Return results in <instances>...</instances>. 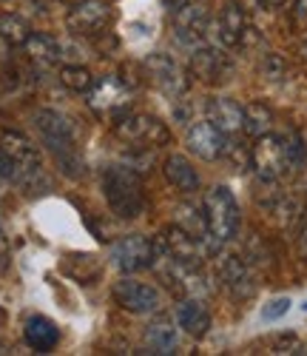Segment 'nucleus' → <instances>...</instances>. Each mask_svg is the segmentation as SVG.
Masks as SVG:
<instances>
[{
    "label": "nucleus",
    "mask_w": 307,
    "mask_h": 356,
    "mask_svg": "<svg viewBox=\"0 0 307 356\" xmlns=\"http://www.w3.org/2000/svg\"><path fill=\"white\" fill-rule=\"evenodd\" d=\"M23 51H26V57L32 60L35 66H40V69H49V66H54L60 57V43L51 38V35H43V32H32L28 35V40L23 43Z\"/></svg>",
    "instance_id": "21"
},
{
    "label": "nucleus",
    "mask_w": 307,
    "mask_h": 356,
    "mask_svg": "<svg viewBox=\"0 0 307 356\" xmlns=\"http://www.w3.org/2000/svg\"><path fill=\"white\" fill-rule=\"evenodd\" d=\"M290 296H276V300H270L265 308H262V319L265 322H276V319H282L288 311H290Z\"/></svg>",
    "instance_id": "31"
},
{
    "label": "nucleus",
    "mask_w": 307,
    "mask_h": 356,
    "mask_svg": "<svg viewBox=\"0 0 307 356\" xmlns=\"http://www.w3.org/2000/svg\"><path fill=\"white\" fill-rule=\"evenodd\" d=\"M23 337H26V345L28 348H35L40 353H49L51 348H57L60 342V328L49 319V316H28L26 319V328H23Z\"/></svg>",
    "instance_id": "19"
},
{
    "label": "nucleus",
    "mask_w": 307,
    "mask_h": 356,
    "mask_svg": "<svg viewBox=\"0 0 307 356\" xmlns=\"http://www.w3.org/2000/svg\"><path fill=\"white\" fill-rule=\"evenodd\" d=\"M108 20H111V6L108 3H103V0H83V3L72 6L69 17H66V26L74 35L88 38V35H100L108 26Z\"/></svg>",
    "instance_id": "12"
},
{
    "label": "nucleus",
    "mask_w": 307,
    "mask_h": 356,
    "mask_svg": "<svg viewBox=\"0 0 307 356\" xmlns=\"http://www.w3.org/2000/svg\"><path fill=\"white\" fill-rule=\"evenodd\" d=\"M222 157H228L236 168H248L251 165V148L248 145H242V143H236V140H225V152H222Z\"/></svg>",
    "instance_id": "30"
},
{
    "label": "nucleus",
    "mask_w": 307,
    "mask_h": 356,
    "mask_svg": "<svg viewBox=\"0 0 307 356\" xmlns=\"http://www.w3.org/2000/svg\"><path fill=\"white\" fill-rule=\"evenodd\" d=\"M208 29H210V12L205 3H185L174 9V38L188 46L197 49L208 40Z\"/></svg>",
    "instance_id": "9"
},
{
    "label": "nucleus",
    "mask_w": 307,
    "mask_h": 356,
    "mask_svg": "<svg viewBox=\"0 0 307 356\" xmlns=\"http://www.w3.org/2000/svg\"><path fill=\"white\" fill-rule=\"evenodd\" d=\"M251 168L262 186H276L290 171L282 134H262L251 145Z\"/></svg>",
    "instance_id": "5"
},
{
    "label": "nucleus",
    "mask_w": 307,
    "mask_h": 356,
    "mask_svg": "<svg viewBox=\"0 0 307 356\" xmlns=\"http://www.w3.org/2000/svg\"><path fill=\"white\" fill-rule=\"evenodd\" d=\"M213 32H217L219 46L225 49H239L244 40V32H248V12H244L239 3H231L219 12L217 23H213Z\"/></svg>",
    "instance_id": "16"
},
{
    "label": "nucleus",
    "mask_w": 307,
    "mask_h": 356,
    "mask_svg": "<svg viewBox=\"0 0 307 356\" xmlns=\"http://www.w3.org/2000/svg\"><path fill=\"white\" fill-rule=\"evenodd\" d=\"M111 296H114V302L122 311H128V314H154V311H160V305H163L160 291L154 285H148V282L131 280V274L126 280L114 282Z\"/></svg>",
    "instance_id": "8"
},
{
    "label": "nucleus",
    "mask_w": 307,
    "mask_h": 356,
    "mask_svg": "<svg viewBox=\"0 0 307 356\" xmlns=\"http://www.w3.org/2000/svg\"><path fill=\"white\" fill-rule=\"evenodd\" d=\"M219 282L236 296V300H248V296L256 293L254 265L242 254H222L219 257Z\"/></svg>",
    "instance_id": "11"
},
{
    "label": "nucleus",
    "mask_w": 307,
    "mask_h": 356,
    "mask_svg": "<svg viewBox=\"0 0 307 356\" xmlns=\"http://www.w3.org/2000/svg\"><path fill=\"white\" fill-rule=\"evenodd\" d=\"M60 83H63L69 92H77V95H85V92H91V88L97 86L94 74H91L85 66H77V63L60 69Z\"/></svg>",
    "instance_id": "26"
},
{
    "label": "nucleus",
    "mask_w": 307,
    "mask_h": 356,
    "mask_svg": "<svg viewBox=\"0 0 307 356\" xmlns=\"http://www.w3.org/2000/svg\"><path fill=\"white\" fill-rule=\"evenodd\" d=\"M0 152H3L12 163V183L35 191L43 183V157L38 145L20 131H6L0 137Z\"/></svg>",
    "instance_id": "4"
},
{
    "label": "nucleus",
    "mask_w": 307,
    "mask_h": 356,
    "mask_svg": "<svg viewBox=\"0 0 307 356\" xmlns=\"http://www.w3.org/2000/svg\"><path fill=\"white\" fill-rule=\"evenodd\" d=\"M205 117L217 126L225 137H233L242 131V123H244V108L233 100V97H213L205 108Z\"/></svg>",
    "instance_id": "17"
},
{
    "label": "nucleus",
    "mask_w": 307,
    "mask_h": 356,
    "mask_svg": "<svg viewBox=\"0 0 307 356\" xmlns=\"http://www.w3.org/2000/svg\"><path fill=\"white\" fill-rule=\"evenodd\" d=\"M299 353H307V345H304V348H301V350H299Z\"/></svg>",
    "instance_id": "41"
},
{
    "label": "nucleus",
    "mask_w": 307,
    "mask_h": 356,
    "mask_svg": "<svg viewBox=\"0 0 307 356\" xmlns=\"http://www.w3.org/2000/svg\"><path fill=\"white\" fill-rule=\"evenodd\" d=\"M9 186V180H3V177H0V194H3V188Z\"/></svg>",
    "instance_id": "38"
},
{
    "label": "nucleus",
    "mask_w": 307,
    "mask_h": 356,
    "mask_svg": "<svg viewBox=\"0 0 307 356\" xmlns=\"http://www.w3.org/2000/svg\"><path fill=\"white\" fill-rule=\"evenodd\" d=\"M163 243H154L142 234L122 236L111 245V265L122 274H137L145 268H154V262L160 257Z\"/></svg>",
    "instance_id": "7"
},
{
    "label": "nucleus",
    "mask_w": 307,
    "mask_h": 356,
    "mask_svg": "<svg viewBox=\"0 0 307 356\" xmlns=\"http://www.w3.org/2000/svg\"><path fill=\"white\" fill-rule=\"evenodd\" d=\"M202 209L208 220V234L202 245L208 254H219V248L231 243L239 231V202L228 186H213L202 200Z\"/></svg>",
    "instance_id": "2"
},
{
    "label": "nucleus",
    "mask_w": 307,
    "mask_h": 356,
    "mask_svg": "<svg viewBox=\"0 0 307 356\" xmlns=\"http://www.w3.org/2000/svg\"><path fill=\"white\" fill-rule=\"evenodd\" d=\"M185 145H188V152L194 157L210 163V160H219L222 157V152H225V134L205 117V120H194L188 126Z\"/></svg>",
    "instance_id": "13"
},
{
    "label": "nucleus",
    "mask_w": 307,
    "mask_h": 356,
    "mask_svg": "<svg viewBox=\"0 0 307 356\" xmlns=\"http://www.w3.org/2000/svg\"><path fill=\"white\" fill-rule=\"evenodd\" d=\"M32 123L43 140V145L54 154L60 171L72 180H80V177L88 171L80 148H77V137H74V126L69 123V117H63L54 108H38L32 114Z\"/></svg>",
    "instance_id": "1"
},
{
    "label": "nucleus",
    "mask_w": 307,
    "mask_h": 356,
    "mask_svg": "<svg viewBox=\"0 0 307 356\" xmlns=\"http://www.w3.org/2000/svg\"><path fill=\"white\" fill-rule=\"evenodd\" d=\"M176 325L188 337L202 339L210 331V311L205 308L202 300H197V296H185V300L176 305Z\"/></svg>",
    "instance_id": "18"
},
{
    "label": "nucleus",
    "mask_w": 307,
    "mask_h": 356,
    "mask_svg": "<svg viewBox=\"0 0 307 356\" xmlns=\"http://www.w3.org/2000/svg\"><path fill=\"white\" fill-rule=\"evenodd\" d=\"M145 345L151 348V353H176L179 348V331L171 319H154L145 328Z\"/></svg>",
    "instance_id": "22"
},
{
    "label": "nucleus",
    "mask_w": 307,
    "mask_h": 356,
    "mask_svg": "<svg viewBox=\"0 0 307 356\" xmlns=\"http://www.w3.org/2000/svg\"><path fill=\"white\" fill-rule=\"evenodd\" d=\"M293 17L299 26H307V0H293Z\"/></svg>",
    "instance_id": "33"
},
{
    "label": "nucleus",
    "mask_w": 307,
    "mask_h": 356,
    "mask_svg": "<svg viewBox=\"0 0 307 356\" xmlns=\"http://www.w3.org/2000/svg\"><path fill=\"white\" fill-rule=\"evenodd\" d=\"M301 57H304V60H307V40L301 43Z\"/></svg>",
    "instance_id": "39"
},
{
    "label": "nucleus",
    "mask_w": 307,
    "mask_h": 356,
    "mask_svg": "<svg viewBox=\"0 0 307 356\" xmlns=\"http://www.w3.org/2000/svg\"><path fill=\"white\" fill-rule=\"evenodd\" d=\"M66 3H69V6H77V3H83V0H66Z\"/></svg>",
    "instance_id": "40"
},
{
    "label": "nucleus",
    "mask_w": 307,
    "mask_h": 356,
    "mask_svg": "<svg viewBox=\"0 0 307 356\" xmlns=\"http://www.w3.org/2000/svg\"><path fill=\"white\" fill-rule=\"evenodd\" d=\"M301 311H304V314H307V302H304V305H301Z\"/></svg>",
    "instance_id": "42"
},
{
    "label": "nucleus",
    "mask_w": 307,
    "mask_h": 356,
    "mask_svg": "<svg viewBox=\"0 0 307 356\" xmlns=\"http://www.w3.org/2000/svg\"><path fill=\"white\" fill-rule=\"evenodd\" d=\"M9 49H12V46H9V43H6L3 38H0V60H6V54H9Z\"/></svg>",
    "instance_id": "37"
},
{
    "label": "nucleus",
    "mask_w": 307,
    "mask_h": 356,
    "mask_svg": "<svg viewBox=\"0 0 307 356\" xmlns=\"http://www.w3.org/2000/svg\"><path fill=\"white\" fill-rule=\"evenodd\" d=\"M299 254H301V259L307 262V217H304L301 231H299Z\"/></svg>",
    "instance_id": "35"
},
{
    "label": "nucleus",
    "mask_w": 307,
    "mask_h": 356,
    "mask_svg": "<svg viewBox=\"0 0 307 356\" xmlns=\"http://www.w3.org/2000/svg\"><path fill=\"white\" fill-rule=\"evenodd\" d=\"M273 350L276 353H299V337L296 334H282L273 342Z\"/></svg>",
    "instance_id": "32"
},
{
    "label": "nucleus",
    "mask_w": 307,
    "mask_h": 356,
    "mask_svg": "<svg viewBox=\"0 0 307 356\" xmlns=\"http://www.w3.org/2000/svg\"><path fill=\"white\" fill-rule=\"evenodd\" d=\"M163 174H165V180H168L176 191H182V194L199 191V174H197V168L191 165L188 157L171 154V157L163 163Z\"/></svg>",
    "instance_id": "20"
},
{
    "label": "nucleus",
    "mask_w": 307,
    "mask_h": 356,
    "mask_svg": "<svg viewBox=\"0 0 307 356\" xmlns=\"http://www.w3.org/2000/svg\"><path fill=\"white\" fill-rule=\"evenodd\" d=\"M163 248H165L176 262H182V265H194V268H199V265H202V257L208 254L199 236L188 234L185 228H179V225L165 228V234H163Z\"/></svg>",
    "instance_id": "15"
},
{
    "label": "nucleus",
    "mask_w": 307,
    "mask_h": 356,
    "mask_svg": "<svg viewBox=\"0 0 307 356\" xmlns=\"http://www.w3.org/2000/svg\"><path fill=\"white\" fill-rule=\"evenodd\" d=\"M233 3H239L244 12H259L265 6V0H233Z\"/></svg>",
    "instance_id": "36"
},
{
    "label": "nucleus",
    "mask_w": 307,
    "mask_h": 356,
    "mask_svg": "<svg viewBox=\"0 0 307 356\" xmlns=\"http://www.w3.org/2000/svg\"><path fill=\"white\" fill-rule=\"evenodd\" d=\"M231 60H228V54L219 49V46H197L191 49V72L205 80V83H219V80H228L231 74Z\"/></svg>",
    "instance_id": "14"
},
{
    "label": "nucleus",
    "mask_w": 307,
    "mask_h": 356,
    "mask_svg": "<svg viewBox=\"0 0 307 356\" xmlns=\"http://www.w3.org/2000/svg\"><path fill=\"white\" fill-rule=\"evenodd\" d=\"M103 194L108 209L119 217V220H134L142 214V183L140 174L128 165H108L103 171Z\"/></svg>",
    "instance_id": "3"
},
{
    "label": "nucleus",
    "mask_w": 307,
    "mask_h": 356,
    "mask_svg": "<svg viewBox=\"0 0 307 356\" xmlns=\"http://www.w3.org/2000/svg\"><path fill=\"white\" fill-rule=\"evenodd\" d=\"M9 240H6V234L3 231H0V271H3L6 268V265H9Z\"/></svg>",
    "instance_id": "34"
},
{
    "label": "nucleus",
    "mask_w": 307,
    "mask_h": 356,
    "mask_svg": "<svg viewBox=\"0 0 307 356\" xmlns=\"http://www.w3.org/2000/svg\"><path fill=\"white\" fill-rule=\"evenodd\" d=\"M259 72L267 83H282L288 77V60L279 54V51H267L259 63Z\"/></svg>",
    "instance_id": "28"
},
{
    "label": "nucleus",
    "mask_w": 307,
    "mask_h": 356,
    "mask_svg": "<svg viewBox=\"0 0 307 356\" xmlns=\"http://www.w3.org/2000/svg\"><path fill=\"white\" fill-rule=\"evenodd\" d=\"M273 129V111L267 103L262 100H254L251 106H244V123H242V131L248 137H262Z\"/></svg>",
    "instance_id": "24"
},
{
    "label": "nucleus",
    "mask_w": 307,
    "mask_h": 356,
    "mask_svg": "<svg viewBox=\"0 0 307 356\" xmlns=\"http://www.w3.org/2000/svg\"><path fill=\"white\" fill-rule=\"evenodd\" d=\"M32 35L28 23L20 15H0V38H3L9 46H23Z\"/></svg>",
    "instance_id": "27"
},
{
    "label": "nucleus",
    "mask_w": 307,
    "mask_h": 356,
    "mask_svg": "<svg viewBox=\"0 0 307 356\" xmlns=\"http://www.w3.org/2000/svg\"><path fill=\"white\" fill-rule=\"evenodd\" d=\"M282 143H285V154H288L290 171L301 168L304 165V140L296 131H288V134H282Z\"/></svg>",
    "instance_id": "29"
},
{
    "label": "nucleus",
    "mask_w": 307,
    "mask_h": 356,
    "mask_svg": "<svg viewBox=\"0 0 307 356\" xmlns=\"http://www.w3.org/2000/svg\"><path fill=\"white\" fill-rule=\"evenodd\" d=\"M114 134L128 143V145H148V148H160L171 140V131L163 120L142 111H131V114H122L114 120Z\"/></svg>",
    "instance_id": "6"
},
{
    "label": "nucleus",
    "mask_w": 307,
    "mask_h": 356,
    "mask_svg": "<svg viewBox=\"0 0 307 356\" xmlns=\"http://www.w3.org/2000/svg\"><path fill=\"white\" fill-rule=\"evenodd\" d=\"M267 214L273 217V222L279 228H293L301 217V202L290 194H273V200L265 205Z\"/></svg>",
    "instance_id": "23"
},
{
    "label": "nucleus",
    "mask_w": 307,
    "mask_h": 356,
    "mask_svg": "<svg viewBox=\"0 0 307 356\" xmlns=\"http://www.w3.org/2000/svg\"><path fill=\"white\" fill-rule=\"evenodd\" d=\"M145 69H148V74L154 77V83H157L168 97L179 100L182 95L188 92L191 80H188L185 69H182L171 54H165V51H154V54H148V57H145Z\"/></svg>",
    "instance_id": "10"
},
{
    "label": "nucleus",
    "mask_w": 307,
    "mask_h": 356,
    "mask_svg": "<svg viewBox=\"0 0 307 356\" xmlns=\"http://www.w3.org/2000/svg\"><path fill=\"white\" fill-rule=\"evenodd\" d=\"M174 217H176V225L185 228L188 234L199 236V240H205L208 234V220H205V209H197L194 202H182L174 209Z\"/></svg>",
    "instance_id": "25"
}]
</instances>
